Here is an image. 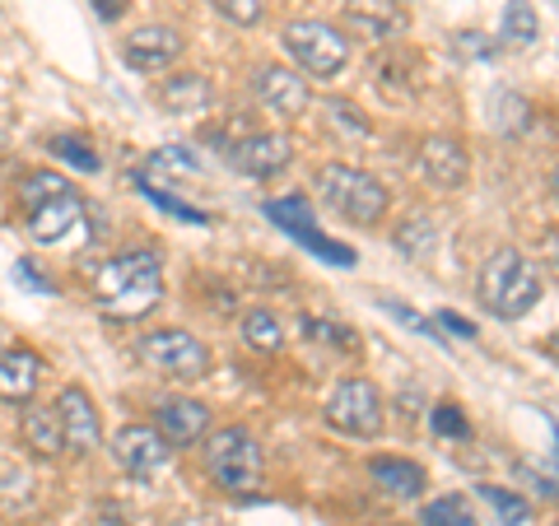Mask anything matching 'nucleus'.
<instances>
[{
  "label": "nucleus",
  "mask_w": 559,
  "mask_h": 526,
  "mask_svg": "<svg viewBox=\"0 0 559 526\" xmlns=\"http://www.w3.org/2000/svg\"><path fill=\"white\" fill-rule=\"evenodd\" d=\"M304 336L308 340H322L331 349H341V355H359V331H349V326L322 322V318H304Z\"/></svg>",
  "instance_id": "obj_29"
},
{
  "label": "nucleus",
  "mask_w": 559,
  "mask_h": 526,
  "mask_svg": "<svg viewBox=\"0 0 559 526\" xmlns=\"http://www.w3.org/2000/svg\"><path fill=\"white\" fill-rule=\"evenodd\" d=\"M164 298V261L150 248L117 252L94 271V303L112 322H140Z\"/></svg>",
  "instance_id": "obj_1"
},
{
  "label": "nucleus",
  "mask_w": 559,
  "mask_h": 526,
  "mask_svg": "<svg viewBox=\"0 0 559 526\" xmlns=\"http://www.w3.org/2000/svg\"><path fill=\"white\" fill-rule=\"evenodd\" d=\"M540 38V14L532 10V0H509L503 5V24H499V43L527 51Z\"/></svg>",
  "instance_id": "obj_22"
},
{
  "label": "nucleus",
  "mask_w": 559,
  "mask_h": 526,
  "mask_svg": "<svg viewBox=\"0 0 559 526\" xmlns=\"http://www.w3.org/2000/svg\"><path fill=\"white\" fill-rule=\"evenodd\" d=\"M392 242H396V252H401V256H411V261H429V252H433V242H439V234H433V219L411 215V219L392 234Z\"/></svg>",
  "instance_id": "obj_24"
},
{
  "label": "nucleus",
  "mask_w": 559,
  "mask_h": 526,
  "mask_svg": "<svg viewBox=\"0 0 559 526\" xmlns=\"http://www.w3.org/2000/svg\"><path fill=\"white\" fill-rule=\"evenodd\" d=\"M318 196L336 210L345 224H359V229H373L388 215V187H382L373 172L349 168V164H322L318 168Z\"/></svg>",
  "instance_id": "obj_3"
},
{
  "label": "nucleus",
  "mask_w": 559,
  "mask_h": 526,
  "mask_svg": "<svg viewBox=\"0 0 559 526\" xmlns=\"http://www.w3.org/2000/svg\"><path fill=\"white\" fill-rule=\"evenodd\" d=\"M401 5H411V0H401Z\"/></svg>",
  "instance_id": "obj_41"
},
{
  "label": "nucleus",
  "mask_w": 559,
  "mask_h": 526,
  "mask_svg": "<svg viewBox=\"0 0 559 526\" xmlns=\"http://www.w3.org/2000/svg\"><path fill=\"white\" fill-rule=\"evenodd\" d=\"M242 340H248L257 355H280V349H285V326H280L271 308H252V312H242Z\"/></svg>",
  "instance_id": "obj_23"
},
{
  "label": "nucleus",
  "mask_w": 559,
  "mask_h": 526,
  "mask_svg": "<svg viewBox=\"0 0 559 526\" xmlns=\"http://www.w3.org/2000/svg\"><path fill=\"white\" fill-rule=\"evenodd\" d=\"M341 20L355 38H369V43H396L411 28V14L401 0H345Z\"/></svg>",
  "instance_id": "obj_13"
},
{
  "label": "nucleus",
  "mask_w": 559,
  "mask_h": 526,
  "mask_svg": "<svg viewBox=\"0 0 559 526\" xmlns=\"http://www.w3.org/2000/svg\"><path fill=\"white\" fill-rule=\"evenodd\" d=\"M550 196H555V201H559V164H555V168H550Z\"/></svg>",
  "instance_id": "obj_37"
},
{
  "label": "nucleus",
  "mask_w": 559,
  "mask_h": 526,
  "mask_svg": "<svg viewBox=\"0 0 559 526\" xmlns=\"http://www.w3.org/2000/svg\"><path fill=\"white\" fill-rule=\"evenodd\" d=\"M285 51L294 57V65L312 80H336L349 65V38L326 24V20H294L285 24Z\"/></svg>",
  "instance_id": "obj_5"
},
{
  "label": "nucleus",
  "mask_w": 559,
  "mask_h": 526,
  "mask_svg": "<svg viewBox=\"0 0 559 526\" xmlns=\"http://www.w3.org/2000/svg\"><path fill=\"white\" fill-rule=\"evenodd\" d=\"M429 425H433V433H443V438H471L466 415L452 406V401H439V406L429 410Z\"/></svg>",
  "instance_id": "obj_32"
},
{
  "label": "nucleus",
  "mask_w": 559,
  "mask_h": 526,
  "mask_svg": "<svg viewBox=\"0 0 559 526\" xmlns=\"http://www.w3.org/2000/svg\"><path fill=\"white\" fill-rule=\"evenodd\" d=\"M178 57H182V33L168 24H145L121 43V61L140 70V75H159V70H168Z\"/></svg>",
  "instance_id": "obj_14"
},
{
  "label": "nucleus",
  "mask_w": 559,
  "mask_h": 526,
  "mask_svg": "<svg viewBox=\"0 0 559 526\" xmlns=\"http://www.w3.org/2000/svg\"><path fill=\"white\" fill-rule=\"evenodd\" d=\"M168 452L173 447L164 443V433L154 425H127L112 438V457L131 480H154L168 466Z\"/></svg>",
  "instance_id": "obj_11"
},
{
  "label": "nucleus",
  "mask_w": 559,
  "mask_h": 526,
  "mask_svg": "<svg viewBox=\"0 0 559 526\" xmlns=\"http://www.w3.org/2000/svg\"><path fill=\"white\" fill-rule=\"evenodd\" d=\"M480 499L495 507V513L503 517V526H527L532 522V503L518 499L513 489H499V485H480Z\"/></svg>",
  "instance_id": "obj_28"
},
{
  "label": "nucleus",
  "mask_w": 559,
  "mask_h": 526,
  "mask_svg": "<svg viewBox=\"0 0 559 526\" xmlns=\"http://www.w3.org/2000/svg\"><path fill=\"white\" fill-rule=\"evenodd\" d=\"M266 215L280 224L285 234H294L304 242V248H312V252H322V256H331V266H355V252L349 248H341V242H331V238H322L318 229H312V215H308V201L304 196H285V201H271L266 205Z\"/></svg>",
  "instance_id": "obj_16"
},
{
  "label": "nucleus",
  "mask_w": 559,
  "mask_h": 526,
  "mask_svg": "<svg viewBox=\"0 0 559 526\" xmlns=\"http://www.w3.org/2000/svg\"><path fill=\"white\" fill-rule=\"evenodd\" d=\"M201 462H205V476L215 480L224 494H252V489L261 485V476H266V462H261L257 438L242 425L205 433Z\"/></svg>",
  "instance_id": "obj_4"
},
{
  "label": "nucleus",
  "mask_w": 559,
  "mask_h": 526,
  "mask_svg": "<svg viewBox=\"0 0 559 526\" xmlns=\"http://www.w3.org/2000/svg\"><path fill=\"white\" fill-rule=\"evenodd\" d=\"M378 308L388 312L392 322H401V326H411V331H419V336H429L433 345H443L448 349V336H439V326H433L429 318H419L415 308H406V303H396V298H378Z\"/></svg>",
  "instance_id": "obj_30"
},
{
  "label": "nucleus",
  "mask_w": 559,
  "mask_h": 526,
  "mask_svg": "<svg viewBox=\"0 0 559 526\" xmlns=\"http://www.w3.org/2000/svg\"><path fill=\"white\" fill-rule=\"evenodd\" d=\"M154 429L164 433L168 447H197L210 433V410L197 396H164L154 406Z\"/></svg>",
  "instance_id": "obj_15"
},
{
  "label": "nucleus",
  "mask_w": 559,
  "mask_h": 526,
  "mask_svg": "<svg viewBox=\"0 0 559 526\" xmlns=\"http://www.w3.org/2000/svg\"><path fill=\"white\" fill-rule=\"evenodd\" d=\"M224 159L238 172H248V178H280V172L294 164V140L280 131H242L234 145L224 150Z\"/></svg>",
  "instance_id": "obj_8"
},
{
  "label": "nucleus",
  "mask_w": 559,
  "mask_h": 526,
  "mask_svg": "<svg viewBox=\"0 0 559 526\" xmlns=\"http://www.w3.org/2000/svg\"><path fill=\"white\" fill-rule=\"evenodd\" d=\"M80 215H84V205L75 201V191H70V196L47 201L38 210H28V238L33 242H61L80 224Z\"/></svg>",
  "instance_id": "obj_20"
},
{
  "label": "nucleus",
  "mask_w": 559,
  "mask_h": 526,
  "mask_svg": "<svg viewBox=\"0 0 559 526\" xmlns=\"http://www.w3.org/2000/svg\"><path fill=\"white\" fill-rule=\"evenodd\" d=\"M43 382V355L28 345H10L0 355V401L5 406H28Z\"/></svg>",
  "instance_id": "obj_17"
},
{
  "label": "nucleus",
  "mask_w": 559,
  "mask_h": 526,
  "mask_svg": "<svg viewBox=\"0 0 559 526\" xmlns=\"http://www.w3.org/2000/svg\"><path fill=\"white\" fill-rule=\"evenodd\" d=\"M546 349H550V355H559V331H555V336L546 340Z\"/></svg>",
  "instance_id": "obj_39"
},
{
  "label": "nucleus",
  "mask_w": 559,
  "mask_h": 526,
  "mask_svg": "<svg viewBox=\"0 0 559 526\" xmlns=\"http://www.w3.org/2000/svg\"><path fill=\"white\" fill-rule=\"evenodd\" d=\"M326 425L345 433V438H378L388 429V406H382V392L369 378H341L326 396Z\"/></svg>",
  "instance_id": "obj_7"
},
{
  "label": "nucleus",
  "mask_w": 559,
  "mask_h": 526,
  "mask_svg": "<svg viewBox=\"0 0 559 526\" xmlns=\"http://www.w3.org/2000/svg\"><path fill=\"white\" fill-rule=\"evenodd\" d=\"M173 526H205V522H197V517H182V522H173Z\"/></svg>",
  "instance_id": "obj_40"
},
{
  "label": "nucleus",
  "mask_w": 559,
  "mask_h": 526,
  "mask_svg": "<svg viewBox=\"0 0 559 526\" xmlns=\"http://www.w3.org/2000/svg\"><path fill=\"white\" fill-rule=\"evenodd\" d=\"M14 279H20V285H28L33 294H47V289H51L47 279H43L38 271H33V261H20V266H14Z\"/></svg>",
  "instance_id": "obj_35"
},
{
  "label": "nucleus",
  "mask_w": 559,
  "mask_h": 526,
  "mask_svg": "<svg viewBox=\"0 0 559 526\" xmlns=\"http://www.w3.org/2000/svg\"><path fill=\"white\" fill-rule=\"evenodd\" d=\"M439 326H448L452 336H462V340H476V322L457 318V312H439Z\"/></svg>",
  "instance_id": "obj_34"
},
{
  "label": "nucleus",
  "mask_w": 559,
  "mask_h": 526,
  "mask_svg": "<svg viewBox=\"0 0 559 526\" xmlns=\"http://www.w3.org/2000/svg\"><path fill=\"white\" fill-rule=\"evenodd\" d=\"M219 20H229L234 28H257L266 14V0H210Z\"/></svg>",
  "instance_id": "obj_31"
},
{
  "label": "nucleus",
  "mask_w": 559,
  "mask_h": 526,
  "mask_svg": "<svg viewBox=\"0 0 559 526\" xmlns=\"http://www.w3.org/2000/svg\"><path fill=\"white\" fill-rule=\"evenodd\" d=\"M5 349H10V331L0 326V355H5Z\"/></svg>",
  "instance_id": "obj_38"
},
{
  "label": "nucleus",
  "mask_w": 559,
  "mask_h": 526,
  "mask_svg": "<svg viewBox=\"0 0 559 526\" xmlns=\"http://www.w3.org/2000/svg\"><path fill=\"white\" fill-rule=\"evenodd\" d=\"M150 168H159V172H197L201 164L191 159V154H187L182 145H168V150L154 154V164H150Z\"/></svg>",
  "instance_id": "obj_33"
},
{
  "label": "nucleus",
  "mask_w": 559,
  "mask_h": 526,
  "mask_svg": "<svg viewBox=\"0 0 559 526\" xmlns=\"http://www.w3.org/2000/svg\"><path fill=\"white\" fill-rule=\"evenodd\" d=\"M540 248H546V261H550V266L559 271V229H550L546 238H540Z\"/></svg>",
  "instance_id": "obj_36"
},
{
  "label": "nucleus",
  "mask_w": 559,
  "mask_h": 526,
  "mask_svg": "<svg viewBox=\"0 0 559 526\" xmlns=\"http://www.w3.org/2000/svg\"><path fill=\"white\" fill-rule=\"evenodd\" d=\"M20 438L33 457H61L66 452V438H61V419L57 406H28L20 415Z\"/></svg>",
  "instance_id": "obj_21"
},
{
  "label": "nucleus",
  "mask_w": 559,
  "mask_h": 526,
  "mask_svg": "<svg viewBox=\"0 0 559 526\" xmlns=\"http://www.w3.org/2000/svg\"><path fill=\"white\" fill-rule=\"evenodd\" d=\"M57 196H70V182L61 178V172H28L24 187H20V205L24 210H38V205L57 201Z\"/></svg>",
  "instance_id": "obj_26"
},
{
  "label": "nucleus",
  "mask_w": 559,
  "mask_h": 526,
  "mask_svg": "<svg viewBox=\"0 0 559 526\" xmlns=\"http://www.w3.org/2000/svg\"><path fill=\"white\" fill-rule=\"evenodd\" d=\"M369 476L382 494H392V499H419L429 489V470L411 457H373Z\"/></svg>",
  "instance_id": "obj_18"
},
{
  "label": "nucleus",
  "mask_w": 559,
  "mask_h": 526,
  "mask_svg": "<svg viewBox=\"0 0 559 526\" xmlns=\"http://www.w3.org/2000/svg\"><path fill=\"white\" fill-rule=\"evenodd\" d=\"M140 359L168 382H201L210 373V349L182 326H159L140 336Z\"/></svg>",
  "instance_id": "obj_6"
},
{
  "label": "nucleus",
  "mask_w": 559,
  "mask_h": 526,
  "mask_svg": "<svg viewBox=\"0 0 559 526\" xmlns=\"http://www.w3.org/2000/svg\"><path fill=\"white\" fill-rule=\"evenodd\" d=\"M415 168L429 187L457 191L471 178V154H466L462 140H452V135H425L419 140V154H415Z\"/></svg>",
  "instance_id": "obj_12"
},
{
  "label": "nucleus",
  "mask_w": 559,
  "mask_h": 526,
  "mask_svg": "<svg viewBox=\"0 0 559 526\" xmlns=\"http://www.w3.org/2000/svg\"><path fill=\"white\" fill-rule=\"evenodd\" d=\"M476 298L489 318L499 322H522L527 312L540 303V271L536 261H527L518 248H499L489 252L476 279Z\"/></svg>",
  "instance_id": "obj_2"
},
{
  "label": "nucleus",
  "mask_w": 559,
  "mask_h": 526,
  "mask_svg": "<svg viewBox=\"0 0 559 526\" xmlns=\"http://www.w3.org/2000/svg\"><path fill=\"white\" fill-rule=\"evenodd\" d=\"M51 154H57L61 164H70V168H80V172H98L103 168V159H98V150L90 145V140H80V135H51V145H47Z\"/></svg>",
  "instance_id": "obj_27"
},
{
  "label": "nucleus",
  "mask_w": 559,
  "mask_h": 526,
  "mask_svg": "<svg viewBox=\"0 0 559 526\" xmlns=\"http://www.w3.org/2000/svg\"><path fill=\"white\" fill-rule=\"evenodd\" d=\"M57 419H61V438H66L70 457H94L103 447V419H98L94 396L84 387H66L57 396Z\"/></svg>",
  "instance_id": "obj_10"
},
{
  "label": "nucleus",
  "mask_w": 559,
  "mask_h": 526,
  "mask_svg": "<svg viewBox=\"0 0 559 526\" xmlns=\"http://www.w3.org/2000/svg\"><path fill=\"white\" fill-rule=\"evenodd\" d=\"M419 526H476V513L466 507L462 494H443L419 507Z\"/></svg>",
  "instance_id": "obj_25"
},
{
  "label": "nucleus",
  "mask_w": 559,
  "mask_h": 526,
  "mask_svg": "<svg viewBox=\"0 0 559 526\" xmlns=\"http://www.w3.org/2000/svg\"><path fill=\"white\" fill-rule=\"evenodd\" d=\"M159 103L173 117H201L215 103V84L205 75H168V84H159Z\"/></svg>",
  "instance_id": "obj_19"
},
{
  "label": "nucleus",
  "mask_w": 559,
  "mask_h": 526,
  "mask_svg": "<svg viewBox=\"0 0 559 526\" xmlns=\"http://www.w3.org/2000/svg\"><path fill=\"white\" fill-rule=\"evenodd\" d=\"M252 89L261 98V108L275 112V117H285V121H299L312 108L308 75H304V70H294V65H280V61L261 65L257 80H252Z\"/></svg>",
  "instance_id": "obj_9"
}]
</instances>
